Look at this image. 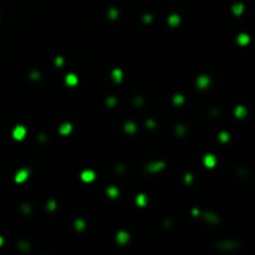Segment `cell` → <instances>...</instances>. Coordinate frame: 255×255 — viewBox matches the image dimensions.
Wrapping results in <instances>:
<instances>
[{
    "mask_svg": "<svg viewBox=\"0 0 255 255\" xmlns=\"http://www.w3.org/2000/svg\"><path fill=\"white\" fill-rule=\"evenodd\" d=\"M192 181H193V176H192L191 173H187V174L184 176V182H186L187 184H191Z\"/></svg>",
    "mask_w": 255,
    "mask_h": 255,
    "instance_id": "cell-33",
    "label": "cell"
},
{
    "mask_svg": "<svg viewBox=\"0 0 255 255\" xmlns=\"http://www.w3.org/2000/svg\"><path fill=\"white\" fill-rule=\"evenodd\" d=\"M204 219H205L207 222H209V223H217V222L219 220V219H218V217H217L215 214L210 213V212L204 213Z\"/></svg>",
    "mask_w": 255,
    "mask_h": 255,
    "instance_id": "cell-20",
    "label": "cell"
},
{
    "mask_svg": "<svg viewBox=\"0 0 255 255\" xmlns=\"http://www.w3.org/2000/svg\"><path fill=\"white\" fill-rule=\"evenodd\" d=\"M116 103H117V100H116V97H113V96H110V97H107V100H106V105H107V107L112 108V107H115V106H116Z\"/></svg>",
    "mask_w": 255,
    "mask_h": 255,
    "instance_id": "cell-24",
    "label": "cell"
},
{
    "mask_svg": "<svg viewBox=\"0 0 255 255\" xmlns=\"http://www.w3.org/2000/svg\"><path fill=\"white\" fill-rule=\"evenodd\" d=\"M116 241L120 244V245H125L130 241V234L126 231V230H120L117 231L116 234Z\"/></svg>",
    "mask_w": 255,
    "mask_h": 255,
    "instance_id": "cell-6",
    "label": "cell"
},
{
    "mask_svg": "<svg viewBox=\"0 0 255 255\" xmlns=\"http://www.w3.org/2000/svg\"><path fill=\"white\" fill-rule=\"evenodd\" d=\"M192 214H193L194 217H199V215H200V212H199V209H196V208H194V209L192 210Z\"/></svg>",
    "mask_w": 255,
    "mask_h": 255,
    "instance_id": "cell-35",
    "label": "cell"
},
{
    "mask_svg": "<svg viewBox=\"0 0 255 255\" xmlns=\"http://www.w3.org/2000/svg\"><path fill=\"white\" fill-rule=\"evenodd\" d=\"M123 130H125V132H127L128 134H133V133H136V131H137V126H136V123H134L133 121H127V122L125 123V126H123Z\"/></svg>",
    "mask_w": 255,
    "mask_h": 255,
    "instance_id": "cell-11",
    "label": "cell"
},
{
    "mask_svg": "<svg viewBox=\"0 0 255 255\" xmlns=\"http://www.w3.org/2000/svg\"><path fill=\"white\" fill-rule=\"evenodd\" d=\"M59 132H60V134H62V136H68V134L72 132V125L68 123V122L62 123V125L59 127Z\"/></svg>",
    "mask_w": 255,
    "mask_h": 255,
    "instance_id": "cell-9",
    "label": "cell"
},
{
    "mask_svg": "<svg viewBox=\"0 0 255 255\" xmlns=\"http://www.w3.org/2000/svg\"><path fill=\"white\" fill-rule=\"evenodd\" d=\"M64 62H65V60H64L62 56H56V57H55V65H56L57 67H61V66L64 65Z\"/></svg>",
    "mask_w": 255,
    "mask_h": 255,
    "instance_id": "cell-28",
    "label": "cell"
},
{
    "mask_svg": "<svg viewBox=\"0 0 255 255\" xmlns=\"http://www.w3.org/2000/svg\"><path fill=\"white\" fill-rule=\"evenodd\" d=\"M203 164L207 168H214L217 164V158L214 154H205L203 158Z\"/></svg>",
    "mask_w": 255,
    "mask_h": 255,
    "instance_id": "cell-7",
    "label": "cell"
},
{
    "mask_svg": "<svg viewBox=\"0 0 255 255\" xmlns=\"http://www.w3.org/2000/svg\"><path fill=\"white\" fill-rule=\"evenodd\" d=\"M196 83H197V87H198V89L204 90V89H207L209 85H210V78H209V76H207V75H200V76H198Z\"/></svg>",
    "mask_w": 255,
    "mask_h": 255,
    "instance_id": "cell-5",
    "label": "cell"
},
{
    "mask_svg": "<svg viewBox=\"0 0 255 255\" xmlns=\"http://www.w3.org/2000/svg\"><path fill=\"white\" fill-rule=\"evenodd\" d=\"M4 245V238L2 236V235H0V248H2Z\"/></svg>",
    "mask_w": 255,
    "mask_h": 255,
    "instance_id": "cell-36",
    "label": "cell"
},
{
    "mask_svg": "<svg viewBox=\"0 0 255 255\" xmlns=\"http://www.w3.org/2000/svg\"><path fill=\"white\" fill-rule=\"evenodd\" d=\"M249 41H250V37L246 35V34H240L239 36H238V42L240 44V45H248L249 44Z\"/></svg>",
    "mask_w": 255,
    "mask_h": 255,
    "instance_id": "cell-21",
    "label": "cell"
},
{
    "mask_svg": "<svg viewBox=\"0 0 255 255\" xmlns=\"http://www.w3.org/2000/svg\"><path fill=\"white\" fill-rule=\"evenodd\" d=\"M111 77H112V80H113L115 82L120 83V82L122 81V78H123V72H122V70H121V68H113L112 72H111Z\"/></svg>",
    "mask_w": 255,
    "mask_h": 255,
    "instance_id": "cell-10",
    "label": "cell"
},
{
    "mask_svg": "<svg viewBox=\"0 0 255 255\" xmlns=\"http://www.w3.org/2000/svg\"><path fill=\"white\" fill-rule=\"evenodd\" d=\"M65 82H66L67 86L73 87V86H76V85L78 83V78H77V76L75 73H67L65 76Z\"/></svg>",
    "mask_w": 255,
    "mask_h": 255,
    "instance_id": "cell-8",
    "label": "cell"
},
{
    "mask_svg": "<svg viewBox=\"0 0 255 255\" xmlns=\"http://www.w3.org/2000/svg\"><path fill=\"white\" fill-rule=\"evenodd\" d=\"M143 102H144V101H143V99H142L141 96H136V97L133 99V103H134L136 106H138V107H141V106L143 105Z\"/></svg>",
    "mask_w": 255,
    "mask_h": 255,
    "instance_id": "cell-29",
    "label": "cell"
},
{
    "mask_svg": "<svg viewBox=\"0 0 255 255\" xmlns=\"http://www.w3.org/2000/svg\"><path fill=\"white\" fill-rule=\"evenodd\" d=\"M173 103H174L176 106H182V105L184 103V96L181 95V94L174 95V96H173Z\"/></svg>",
    "mask_w": 255,
    "mask_h": 255,
    "instance_id": "cell-19",
    "label": "cell"
},
{
    "mask_svg": "<svg viewBox=\"0 0 255 255\" xmlns=\"http://www.w3.org/2000/svg\"><path fill=\"white\" fill-rule=\"evenodd\" d=\"M18 249L21 250L23 253H28L30 250V244L26 241V240H20L18 243Z\"/></svg>",
    "mask_w": 255,
    "mask_h": 255,
    "instance_id": "cell-17",
    "label": "cell"
},
{
    "mask_svg": "<svg viewBox=\"0 0 255 255\" xmlns=\"http://www.w3.org/2000/svg\"><path fill=\"white\" fill-rule=\"evenodd\" d=\"M11 134H13V138H14V139H16V141H23V139L25 138V136H26V128H25L24 126H21V125H18V126L14 127Z\"/></svg>",
    "mask_w": 255,
    "mask_h": 255,
    "instance_id": "cell-2",
    "label": "cell"
},
{
    "mask_svg": "<svg viewBox=\"0 0 255 255\" xmlns=\"http://www.w3.org/2000/svg\"><path fill=\"white\" fill-rule=\"evenodd\" d=\"M176 133L178 134V136H184V133H186V127L184 126H182V125H178L177 127H176Z\"/></svg>",
    "mask_w": 255,
    "mask_h": 255,
    "instance_id": "cell-27",
    "label": "cell"
},
{
    "mask_svg": "<svg viewBox=\"0 0 255 255\" xmlns=\"http://www.w3.org/2000/svg\"><path fill=\"white\" fill-rule=\"evenodd\" d=\"M218 138H219V141H220V142L225 143V142H228V141H229V133H228V132H225V131H223V132H220V133H219Z\"/></svg>",
    "mask_w": 255,
    "mask_h": 255,
    "instance_id": "cell-25",
    "label": "cell"
},
{
    "mask_svg": "<svg viewBox=\"0 0 255 255\" xmlns=\"http://www.w3.org/2000/svg\"><path fill=\"white\" fill-rule=\"evenodd\" d=\"M73 226L76 230H83L85 228H86V222H85L83 219H76L75 223H73Z\"/></svg>",
    "mask_w": 255,
    "mask_h": 255,
    "instance_id": "cell-18",
    "label": "cell"
},
{
    "mask_svg": "<svg viewBox=\"0 0 255 255\" xmlns=\"http://www.w3.org/2000/svg\"><path fill=\"white\" fill-rule=\"evenodd\" d=\"M233 241H222V243H218L217 244V248H220V249H230V248H235V245H231Z\"/></svg>",
    "mask_w": 255,
    "mask_h": 255,
    "instance_id": "cell-22",
    "label": "cell"
},
{
    "mask_svg": "<svg viewBox=\"0 0 255 255\" xmlns=\"http://www.w3.org/2000/svg\"><path fill=\"white\" fill-rule=\"evenodd\" d=\"M30 78H31V80H34V81L39 80V78H40V72H39V71H36V70L31 71V72H30Z\"/></svg>",
    "mask_w": 255,
    "mask_h": 255,
    "instance_id": "cell-30",
    "label": "cell"
},
{
    "mask_svg": "<svg viewBox=\"0 0 255 255\" xmlns=\"http://www.w3.org/2000/svg\"><path fill=\"white\" fill-rule=\"evenodd\" d=\"M147 202H148V199H147V196H144V194H138L136 197V204L138 207H146Z\"/></svg>",
    "mask_w": 255,
    "mask_h": 255,
    "instance_id": "cell-14",
    "label": "cell"
},
{
    "mask_svg": "<svg viewBox=\"0 0 255 255\" xmlns=\"http://www.w3.org/2000/svg\"><path fill=\"white\" fill-rule=\"evenodd\" d=\"M164 168H165V162L164 160H154V162H151L146 165V171L149 172V173H158Z\"/></svg>",
    "mask_w": 255,
    "mask_h": 255,
    "instance_id": "cell-1",
    "label": "cell"
},
{
    "mask_svg": "<svg viewBox=\"0 0 255 255\" xmlns=\"http://www.w3.org/2000/svg\"><path fill=\"white\" fill-rule=\"evenodd\" d=\"M106 193H107V196H108L110 198H112V199H115V198H117V197L120 196L118 188H117V187H113V186L108 187V188L106 189Z\"/></svg>",
    "mask_w": 255,
    "mask_h": 255,
    "instance_id": "cell-13",
    "label": "cell"
},
{
    "mask_svg": "<svg viewBox=\"0 0 255 255\" xmlns=\"http://www.w3.org/2000/svg\"><path fill=\"white\" fill-rule=\"evenodd\" d=\"M168 24L171 25L172 28H176L181 24V16L177 15V14H172V15H169L168 16Z\"/></svg>",
    "mask_w": 255,
    "mask_h": 255,
    "instance_id": "cell-12",
    "label": "cell"
},
{
    "mask_svg": "<svg viewBox=\"0 0 255 255\" xmlns=\"http://www.w3.org/2000/svg\"><path fill=\"white\" fill-rule=\"evenodd\" d=\"M152 20H153V18H152V15H151V14H146V15H143V21H144V23L149 24Z\"/></svg>",
    "mask_w": 255,
    "mask_h": 255,
    "instance_id": "cell-34",
    "label": "cell"
},
{
    "mask_svg": "<svg viewBox=\"0 0 255 255\" xmlns=\"http://www.w3.org/2000/svg\"><path fill=\"white\" fill-rule=\"evenodd\" d=\"M56 208H57V203H56L55 200L51 199V200H49V202L46 203V209H47V210H51V212H52V210H55Z\"/></svg>",
    "mask_w": 255,
    "mask_h": 255,
    "instance_id": "cell-26",
    "label": "cell"
},
{
    "mask_svg": "<svg viewBox=\"0 0 255 255\" xmlns=\"http://www.w3.org/2000/svg\"><path fill=\"white\" fill-rule=\"evenodd\" d=\"M107 15H108V18H110L111 20H116V19L118 18V15H120V13H118V10H117L116 8H111V9L108 10V13H107Z\"/></svg>",
    "mask_w": 255,
    "mask_h": 255,
    "instance_id": "cell-23",
    "label": "cell"
},
{
    "mask_svg": "<svg viewBox=\"0 0 255 255\" xmlns=\"http://www.w3.org/2000/svg\"><path fill=\"white\" fill-rule=\"evenodd\" d=\"M146 126H147L148 128H154V127L157 126V123H156L153 120H147V121H146Z\"/></svg>",
    "mask_w": 255,
    "mask_h": 255,
    "instance_id": "cell-32",
    "label": "cell"
},
{
    "mask_svg": "<svg viewBox=\"0 0 255 255\" xmlns=\"http://www.w3.org/2000/svg\"><path fill=\"white\" fill-rule=\"evenodd\" d=\"M29 176H30V171L29 169H26V168H21V169H19V171L16 172V174H15V182L16 183H24L28 178H29Z\"/></svg>",
    "mask_w": 255,
    "mask_h": 255,
    "instance_id": "cell-4",
    "label": "cell"
},
{
    "mask_svg": "<svg viewBox=\"0 0 255 255\" xmlns=\"http://www.w3.org/2000/svg\"><path fill=\"white\" fill-rule=\"evenodd\" d=\"M21 210H23V213L29 214V213L31 212V205H30V204H23V205H21Z\"/></svg>",
    "mask_w": 255,
    "mask_h": 255,
    "instance_id": "cell-31",
    "label": "cell"
},
{
    "mask_svg": "<svg viewBox=\"0 0 255 255\" xmlns=\"http://www.w3.org/2000/svg\"><path fill=\"white\" fill-rule=\"evenodd\" d=\"M80 177H81V181H82V182H85V183H91V182L95 181L96 173L92 171V169H85V171L81 172Z\"/></svg>",
    "mask_w": 255,
    "mask_h": 255,
    "instance_id": "cell-3",
    "label": "cell"
},
{
    "mask_svg": "<svg viewBox=\"0 0 255 255\" xmlns=\"http://www.w3.org/2000/svg\"><path fill=\"white\" fill-rule=\"evenodd\" d=\"M234 115L238 117V118H243L246 116V110L244 106H236L235 111H234Z\"/></svg>",
    "mask_w": 255,
    "mask_h": 255,
    "instance_id": "cell-16",
    "label": "cell"
},
{
    "mask_svg": "<svg viewBox=\"0 0 255 255\" xmlns=\"http://www.w3.org/2000/svg\"><path fill=\"white\" fill-rule=\"evenodd\" d=\"M231 11H233V14L234 15H241V13L244 11V5L241 4V3H236V4H234L233 7H231Z\"/></svg>",
    "mask_w": 255,
    "mask_h": 255,
    "instance_id": "cell-15",
    "label": "cell"
}]
</instances>
